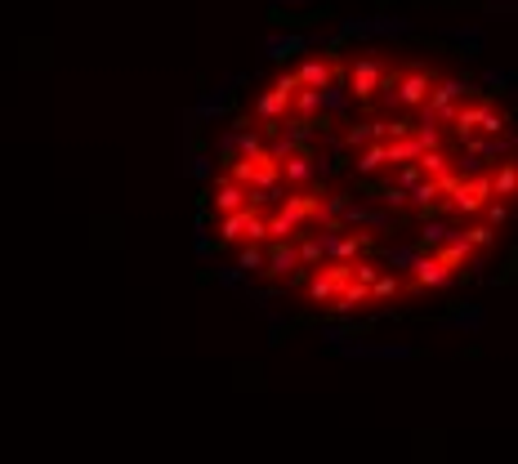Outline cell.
<instances>
[{"instance_id":"1","label":"cell","mask_w":518,"mask_h":464,"mask_svg":"<svg viewBox=\"0 0 518 464\" xmlns=\"http://www.w3.org/2000/svg\"><path fill=\"white\" fill-rule=\"evenodd\" d=\"M407 36L398 18L273 36L188 139L201 255L331 340L456 317L514 232L505 76Z\"/></svg>"}]
</instances>
